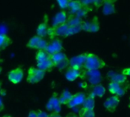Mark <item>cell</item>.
I'll return each instance as SVG.
<instances>
[{
	"label": "cell",
	"mask_w": 130,
	"mask_h": 117,
	"mask_svg": "<svg viewBox=\"0 0 130 117\" xmlns=\"http://www.w3.org/2000/svg\"><path fill=\"white\" fill-rule=\"evenodd\" d=\"M82 22H83V20L76 17L75 15H68V18L66 23L69 27H71V26L80 25L82 24Z\"/></svg>",
	"instance_id": "26"
},
{
	"label": "cell",
	"mask_w": 130,
	"mask_h": 117,
	"mask_svg": "<svg viewBox=\"0 0 130 117\" xmlns=\"http://www.w3.org/2000/svg\"><path fill=\"white\" fill-rule=\"evenodd\" d=\"M82 108L87 110H94L95 107V97H93L92 95L89 94L87 96L83 105Z\"/></svg>",
	"instance_id": "24"
},
{
	"label": "cell",
	"mask_w": 130,
	"mask_h": 117,
	"mask_svg": "<svg viewBox=\"0 0 130 117\" xmlns=\"http://www.w3.org/2000/svg\"><path fill=\"white\" fill-rule=\"evenodd\" d=\"M35 60L37 68L44 72H51L54 66L51 60V55L47 53L44 50H38L35 54Z\"/></svg>",
	"instance_id": "1"
},
{
	"label": "cell",
	"mask_w": 130,
	"mask_h": 117,
	"mask_svg": "<svg viewBox=\"0 0 130 117\" xmlns=\"http://www.w3.org/2000/svg\"><path fill=\"white\" fill-rule=\"evenodd\" d=\"M47 43H48L44 38H41L39 36L35 35L28 40V42L26 44V46L29 49L37 50H45Z\"/></svg>",
	"instance_id": "5"
},
{
	"label": "cell",
	"mask_w": 130,
	"mask_h": 117,
	"mask_svg": "<svg viewBox=\"0 0 130 117\" xmlns=\"http://www.w3.org/2000/svg\"><path fill=\"white\" fill-rule=\"evenodd\" d=\"M68 25L67 24V23L60 24L59 26H57L55 27H51L47 29V35L49 36V37L52 40L54 39V37H59V36H62L64 37L65 34L67 33V31L68 29Z\"/></svg>",
	"instance_id": "7"
},
{
	"label": "cell",
	"mask_w": 130,
	"mask_h": 117,
	"mask_svg": "<svg viewBox=\"0 0 130 117\" xmlns=\"http://www.w3.org/2000/svg\"><path fill=\"white\" fill-rule=\"evenodd\" d=\"M83 7V5L81 3V1H70L68 5V11L70 15H76Z\"/></svg>",
	"instance_id": "20"
},
{
	"label": "cell",
	"mask_w": 130,
	"mask_h": 117,
	"mask_svg": "<svg viewBox=\"0 0 130 117\" xmlns=\"http://www.w3.org/2000/svg\"><path fill=\"white\" fill-rule=\"evenodd\" d=\"M93 10V7H91V6H83V7L81 8V9L76 14V15H74L76 17H77V18H80V19H82L84 17H85L90 12H91Z\"/></svg>",
	"instance_id": "28"
},
{
	"label": "cell",
	"mask_w": 130,
	"mask_h": 117,
	"mask_svg": "<svg viewBox=\"0 0 130 117\" xmlns=\"http://www.w3.org/2000/svg\"><path fill=\"white\" fill-rule=\"evenodd\" d=\"M106 66V63L94 53H87L84 69L88 72L97 71Z\"/></svg>",
	"instance_id": "2"
},
{
	"label": "cell",
	"mask_w": 130,
	"mask_h": 117,
	"mask_svg": "<svg viewBox=\"0 0 130 117\" xmlns=\"http://www.w3.org/2000/svg\"><path fill=\"white\" fill-rule=\"evenodd\" d=\"M68 18V14H67L66 12L60 11V12H57L54 16V18L52 19V22H51L52 27H55L59 26L60 24H65L67 22Z\"/></svg>",
	"instance_id": "17"
},
{
	"label": "cell",
	"mask_w": 130,
	"mask_h": 117,
	"mask_svg": "<svg viewBox=\"0 0 130 117\" xmlns=\"http://www.w3.org/2000/svg\"><path fill=\"white\" fill-rule=\"evenodd\" d=\"M4 108H5V105L3 103V101L1 98H0V112H2L4 109Z\"/></svg>",
	"instance_id": "34"
},
{
	"label": "cell",
	"mask_w": 130,
	"mask_h": 117,
	"mask_svg": "<svg viewBox=\"0 0 130 117\" xmlns=\"http://www.w3.org/2000/svg\"><path fill=\"white\" fill-rule=\"evenodd\" d=\"M87 53H82V54H80L78 55L71 58L70 66L74 69L81 70L84 68V65L86 58H87Z\"/></svg>",
	"instance_id": "12"
},
{
	"label": "cell",
	"mask_w": 130,
	"mask_h": 117,
	"mask_svg": "<svg viewBox=\"0 0 130 117\" xmlns=\"http://www.w3.org/2000/svg\"><path fill=\"white\" fill-rule=\"evenodd\" d=\"M79 117H95L94 110H87L81 108L79 111Z\"/></svg>",
	"instance_id": "29"
},
{
	"label": "cell",
	"mask_w": 130,
	"mask_h": 117,
	"mask_svg": "<svg viewBox=\"0 0 130 117\" xmlns=\"http://www.w3.org/2000/svg\"><path fill=\"white\" fill-rule=\"evenodd\" d=\"M83 72L81 70H78L76 69H74L71 66H69L66 72H65L64 76L66 78V79L69 81H74L77 79L82 78L83 77Z\"/></svg>",
	"instance_id": "14"
},
{
	"label": "cell",
	"mask_w": 130,
	"mask_h": 117,
	"mask_svg": "<svg viewBox=\"0 0 130 117\" xmlns=\"http://www.w3.org/2000/svg\"><path fill=\"white\" fill-rule=\"evenodd\" d=\"M2 71H3V69H2V67H0V73L2 72Z\"/></svg>",
	"instance_id": "39"
},
{
	"label": "cell",
	"mask_w": 130,
	"mask_h": 117,
	"mask_svg": "<svg viewBox=\"0 0 130 117\" xmlns=\"http://www.w3.org/2000/svg\"><path fill=\"white\" fill-rule=\"evenodd\" d=\"M107 76L111 81V82H116L118 84H125V82L127 81V76L124 75L122 73L110 72Z\"/></svg>",
	"instance_id": "18"
},
{
	"label": "cell",
	"mask_w": 130,
	"mask_h": 117,
	"mask_svg": "<svg viewBox=\"0 0 130 117\" xmlns=\"http://www.w3.org/2000/svg\"><path fill=\"white\" fill-rule=\"evenodd\" d=\"M12 43V40L5 34H0V51L6 49Z\"/></svg>",
	"instance_id": "23"
},
{
	"label": "cell",
	"mask_w": 130,
	"mask_h": 117,
	"mask_svg": "<svg viewBox=\"0 0 130 117\" xmlns=\"http://www.w3.org/2000/svg\"><path fill=\"white\" fill-rule=\"evenodd\" d=\"M103 14L104 15H110L116 12V1L105 0L103 2Z\"/></svg>",
	"instance_id": "16"
},
{
	"label": "cell",
	"mask_w": 130,
	"mask_h": 117,
	"mask_svg": "<svg viewBox=\"0 0 130 117\" xmlns=\"http://www.w3.org/2000/svg\"><path fill=\"white\" fill-rule=\"evenodd\" d=\"M28 117H38L37 116V111L35 110H30L28 115Z\"/></svg>",
	"instance_id": "33"
},
{
	"label": "cell",
	"mask_w": 130,
	"mask_h": 117,
	"mask_svg": "<svg viewBox=\"0 0 130 117\" xmlns=\"http://www.w3.org/2000/svg\"><path fill=\"white\" fill-rule=\"evenodd\" d=\"M51 60L54 67H57L59 70L68 69L70 66V58L64 52H60L51 55Z\"/></svg>",
	"instance_id": "3"
},
{
	"label": "cell",
	"mask_w": 130,
	"mask_h": 117,
	"mask_svg": "<svg viewBox=\"0 0 130 117\" xmlns=\"http://www.w3.org/2000/svg\"><path fill=\"white\" fill-rule=\"evenodd\" d=\"M81 27H82V31H84L86 32L96 33V32L99 31L100 26V22H99L98 18L96 16H95L90 21H83Z\"/></svg>",
	"instance_id": "8"
},
{
	"label": "cell",
	"mask_w": 130,
	"mask_h": 117,
	"mask_svg": "<svg viewBox=\"0 0 130 117\" xmlns=\"http://www.w3.org/2000/svg\"><path fill=\"white\" fill-rule=\"evenodd\" d=\"M45 76V72L37 67L31 66L28 71L26 81L29 84H37L40 82Z\"/></svg>",
	"instance_id": "4"
},
{
	"label": "cell",
	"mask_w": 130,
	"mask_h": 117,
	"mask_svg": "<svg viewBox=\"0 0 130 117\" xmlns=\"http://www.w3.org/2000/svg\"><path fill=\"white\" fill-rule=\"evenodd\" d=\"M66 117H79V116H78V115H77L74 112H70L66 115Z\"/></svg>",
	"instance_id": "36"
},
{
	"label": "cell",
	"mask_w": 130,
	"mask_h": 117,
	"mask_svg": "<svg viewBox=\"0 0 130 117\" xmlns=\"http://www.w3.org/2000/svg\"><path fill=\"white\" fill-rule=\"evenodd\" d=\"M62 49H63L62 41L58 38H54L51 40V42L47 43V46L44 51L49 55H53L61 52Z\"/></svg>",
	"instance_id": "10"
},
{
	"label": "cell",
	"mask_w": 130,
	"mask_h": 117,
	"mask_svg": "<svg viewBox=\"0 0 130 117\" xmlns=\"http://www.w3.org/2000/svg\"><path fill=\"white\" fill-rule=\"evenodd\" d=\"M86 97L87 95L84 92H77L72 95V97L70 100V101L68 103L67 106L70 109H72L79 106L80 105H83Z\"/></svg>",
	"instance_id": "11"
},
{
	"label": "cell",
	"mask_w": 130,
	"mask_h": 117,
	"mask_svg": "<svg viewBox=\"0 0 130 117\" xmlns=\"http://www.w3.org/2000/svg\"><path fill=\"white\" fill-rule=\"evenodd\" d=\"M72 94L67 91V90H64L60 97H58V100H59V103L60 105H67L68 103L70 101V100L71 99L72 97Z\"/></svg>",
	"instance_id": "25"
},
{
	"label": "cell",
	"mask_w": 130,
	"mask_h": 117,
	"mask_svg": "<svg viewBox=\"0 0 130 117\" xmlns=\"http://www.w3.org/2000/svg\"><path fill=\"white\" fill-rule=\"evenodd\" d=\"M3 117H12V116L9 115H3Z\"/></svg>",
	"instance_id": "37"
},
{
	"label": "cell",
	"mask_w": 130,
	"mask_h": 117,
	"mask_svg": "<svg viewBox=\"0 0 130 117\" xmlns=\"http://www.w3.org/2000/svg\"><path fill=\"white\" fill-rule=\"evenodd\" d=\"M128 107L130 109V97H129V103H128Z\"/></svg>",
	"instance_id": "40"
},
{
	"label": "cell",
	"mask_w": 130,
	"mask_h": 117,
	"mask_svg": "<svg viewBox=\"0 0 130 117\" xmlns=\"http://www.w3.org/2000/svg\"><path fill=\"white\" fill-rule=\"evenodd\" d=\"M49 117H61V115L57 112H51L49 115Z\"/></svg>",
	"instance_id": "35"
},
{
	"label": "cell",
	"mask_w": 130,
	"mask_h": 117,
	"mask_svg": "<svg viewBox=\"0 0 130 117\" xmlns=\"http://www.w3.org/2000/svg\"><path fill=\"white\" fill-rule=\"evenodd\" d=\"M105 94H106V88L101 84L93 85L92 87V90L90 93V94L92 95L93 97H102L104 96Z\"/></svg>",
	"instance_id": "21"
},
{
	"label": "cell",
	"mask_w": 130,
	"mask_h": 117,
	"mask_svg": "<svg viewBox=\"0 0 130 117\" xmlns=\"http://www.w3.org/2000/svg\"><path fill=\"white\" fill-rule=\"evenodd\" d=\"M37 116L38 117H49V114L47 113L44 111H42L41 109H38L37 111Z\"/></svg>",
	"instance_id": "31"
},
{
	"label": "cell",
	"mask_w": 130,
	"mask_h": 117,
	"mask_svg": "<svg viewBox=\"0 0 130 117\" xmlns=\"http://www.w3.org/2000/svg\"><path fill=\"white\" fill-rule=\"evenodd\" d=\"M69 2H70L69 0H59V1H57V3L58 6L60 7V9L63 10V9H68Z\"/></svg>",
	"instance_id": "30"
},
{
	"label": "cell",
	"mask_w": 130,
	"mask_h": 117,
	"mask_svg": "<svg viewBox=\"0 0 130 117\" xmlns=\"http://www.w3.org/2000/svg\"><path fill=\"white\" fill-rule=\"evenodd\" d=\"M120 103V99L116 96H111L108 97L104 102L103 106L109 112H114Z\"/></svg>",
	"instance_id": "15"
},
{
	"label": "cell",
	"mask_w": 130,
	"mask_h": 117,
	"mask_svg": "<svg viewBox=\"0 0 130 117\" xmlns=\"http://www.w3.org/2000/svg\"><path fill=\"white\" fill-rule=\"evenodd\" d=\"M108 89L110 94L119 98L125 95L127 91V87L125 86V84H118L116 82L110 81V83L108 85Z\"/></svg>",
	"instance_id": "6"
},
{
	"label": "cell",
	"mask_w": 130,
	"mask_h": 117,
	"mask_svg": "<svg viewBox=\"0 0 130 117\" xmlns=\"http://www.w3.org/2000/svg\"><path fill=\"white\" fill-rule=\"evenodd\" d=\"M86 73H87L86 75L88 77L89 81L93 85H96L99 84L101 79V76H100V73L98 71H90V72L87 71V72Z\"/></svg>",
	"instance_id": "22"
},
{
	"label": "cell",
	"mask_w": 130,
	"mask_h": 117,
	"mask_svg": "<svg viewBox=\"0 0 130 117\" xmlns=\"http://www.w3.org/2000/svg\"><path fill=\"white\" fill-rule=\"evenodd\" d=\"M24 78V70L22 67H17L11 70L8 74L9 81L14 84H19Z\"/></svg>",
	"instance_id": "9"
},
{
	"label": "cell",
	"mask_w": 130,
	"mask_h": 117,
	"mask_svg": "<svg viewBox=\"0 0 130 117\" xmlns=\"http://www.w3.org/2000/svg\"><path fill=\"white\" fill-rule=\"evenodd\" d=\"M122 74H123L125 76H130V67L129 68H125V69H122Z\"/></svg>",
	"instance_id": "32"
},
{
	"label": "cell",
	"mask_w": 130,
	"mask_h": 117,
	"mask_svg": "<svg viewBox=\"0 0 130 117\" xmlns=\"http://www.w3.org/2000/svg\"><path fill=\"white\" fill-rule=\"evenodd\" d=\"M47 24H48V18H47V16L45 15L43 21L38 25V27L37 28V31H36L37 34L36 35L39 36L41 38H44L47 34V29H48Z\"/></svg>",
	"instance_id": "19"
},
{
	"label": "cell",
	"mask_w": 130,
	"mask_h": 117,
	"mask_svg": "<svg viewBox=\"0 0 130 117\" xmlns=\"http://www.w3.org/2000/svg\"><path fill=\"white\" fill-rule=\"evenodd\" d=\"M1 90H2V83L0 82V92H1Z\"/></svg>",
	"instance_id": "38"
},
{
	"label": "cell",
	"mask_w": 130,
	"mask_h": 117,
	"mask_svg": "<svg viewBox=\"0 0 130 117\" xmlns=\"http://www.w3.org/2000/svg\"><path fill=\"white\" fill-rule=\"evenodd\" d=\"M60 104L58 100V97L57 94H54L50 100L47 101L46 108L51 112H57L59 113L60 111Z\"/></svg>",
	"instance_id": "13"
},
{
	"label": "cell",
	"mask_w": 130,
	"mask_h": 117,
	"mask_svg": "<svg viewBox=\"0 0 130 117\" xmlns=\"http://www.w3.org/2000/svg\"><path fill=\"white\" fill-rule=\"evenodd\" d=\"M81 24L80 25H77V26H71V27H68V29L67 31V33L65 34L64 37H70L71 35L76 34L77 33H79L80 31H82V27H81Z\"/></svg>",
	"instance_id": "27"
}]
</instances>
